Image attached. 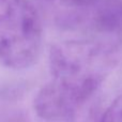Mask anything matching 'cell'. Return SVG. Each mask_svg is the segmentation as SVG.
<instances>
[{"mask_svg": "<svg viewBox=\"0 0 122 122\" xmlns=\"http://www.w3.org/2000/svg\"><path fill=\"white\" fill-rule=\"evenodd\" d=\"M42 46V27L26 0H0V65L21 70L34 63Z\"/></svg>", "mask_w": 122, "mask_h": 122, "instance_id": "2", "label": "cell"}, {"mask_svg": "<svg viewBox=\"0 0 122 122\" xmlns=\"http://www.w3.org/2000/svg\"><path fill=\"white\" fill-rule=\"evenodd\" d=\"M100 122H122V93L107 107Z\"/></svg>", "mask_w": 122, "mask_h": 122, "instance_id": "3", "label": "cell"}, {"mask_svg": "<svg viewBox=\"0 0 122 122\" xmlns=\"http://www.w3.org/2000/svg\"><path fill=\"white\" fill-rule=\"evenodd\" d=\"M112 64L110 51L100 43H58L49 53L51 79L40 89L34 109L49 122L66 121L93 95Z\"/></svg>", "mask_w": 122, "mask_h": 122, "instance_id": "1", "label": "cell"}]
</instances>
